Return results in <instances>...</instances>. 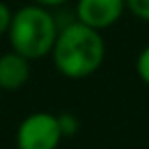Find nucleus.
I'll use <instances>...</instances> for the list:
<instances>
[{
  "mask_svg": "<svg viewBox=\"0 0 149 149\" xmlns=\"http://www.w3.org/2000/svg\"><path fill=\"white\" fill-rule=\"evenodd\" d=\"M106 57V43L100 31L72 21L57 33L51 49L53 68L68 80H84L96 74Z\"/></svg>",
  "mask_w": 149,
  "mask_h": 149,
  "instance_id": "nucleus-1",
  "label": "nucleus"
},
{
  "mask_svg": "<svg viewBox=\"0 0 149 149\" xmlns=\"http://www.w3.org/2000/svg\"><path fill=\"white\" fill-rule=\"evenodd\" d=\"M59 29L61 27L55 21L51 8L31 2L15 10L6 37L13 51L25 55L31 61H37L51 55Z\"/></svg>",
  "mask_w": 149,
  "mask_h": 149,
  "instance_id": "nucleus-2",
  "label": "nucleus"
},
{
  "mask_svg": "<svg viewBox=\"0 0 149 149\" xmlns=\"http://www.w3.org/2000/svg\"><path fill=\"white\" fill-rule=\"evenodd\" d=\"M63 139L59 118L53 112L37 110L27 114L17 127V149H59Z\"/></svg>",
  "mask_w": 149,
  "mask_h": 149,
  "instance_id": "nucleus-3",
  "label": "nucleus"
},
{
  "mask_svg": "<svg viewBox=\"0 0 149 149\" xmlns=\"http://www.w3.org/2000/svg\"><path fill=\"white\" fill-rule=\"evenodd\" d=\"M127 10V0H76V21L104 31L114 27Z\"/></svg>",
  "mask_w": 149,
  "mask_h": 149,
  "instance_id": "nucleus-4",
  "label": "nucleus"
},
{
  "mask_svg": "<svg viewBox=\"0 0 149 149\" xmlns=\"http://www.w3.org/2000/svg\"><path fill=\"white\" fill-rule=\"evenodd\" d=\"M31 78V59L17 51H6L0 55V90L17 92Z\"/></svg>",
  "mask_w": 149,
  "mask_h": 149,
  "instance_id": "nucleus-5",
  "label": "nucleus"
},
{
  "mask_svg": "<svg viewBox=\"0 0 149 149\" xmlns=\"http://www.w3.org/2000/svg\"><path fill=\"white\" fill-rule=\"evenodd\" d=\"M135 70H137L139 80H141L145 86H149V45L139 51L137 61H135Z\"/></svg>",
  "mask_w": 149,
  "mask_h": 149,
  "instance_id": "nucleus-6",
  "label": "nucleus"
},
{
  "mask_svg": "<svg viewBox=\"0 0 149 149\" xmlns=\"http://www.w3.org/2000/svg\"><path fill=\"white\" fill-rule=\"evenodd\" d=\"M57 118H59V127H61L63 137H74V135L80 131V120H78L76 114H72V112H61V114H57Z\"/></svg>",
  "mask_w": 149,
  "mask_h": 149,
  "instance_id": "nucleus-7",
  "label": "nucleus"
},
{
  "mask_svg": "<svg viewBox=\"0 0 149 149\" xmlns=\"http://www.w3.org/2000/svg\"><path fill=\"white\" fill-rule=\"evenodd\" d=\"M127 10L135 19L149 25V0H127Z\"/></svg>",
  "mask_w": 149,
  "mask_h": 149,
  "instance_id": "nucleus-8",
  "label": "nucleus"
},
{
  "mask_svg": "<svg viewBox=\"0 0 149 149\" xmlns=\"http://www.w3.org/2000/svg\"><path fill=\"white\" fill-rule=\"evenodd\" d=\"M13 15H15V10L4 0H0V37H6V33L10 29V23H13Z\"/></svg>",
  "mask_w": 149,
  "mask_h": 149,
  "instance_id": "nucleus-9",
  "label": "nucleus"
},
{
  "mask_svg": "<svg viewBox=\"0 0 149 149\" xmlns=\"http://www.w3.org/2000/svg\"><path fill=\"white\" fill-rule=\"evenodd\" d=\"M31 2H35V4H41V6H45V8H59V6H63V4H68L70 0H31Z\"/></svg>",
  "mask_w": 149,
  "mask_h": 149,
  "instance_id": "nucleus-10",
  "label": "nucleus"
}]
</instances>
